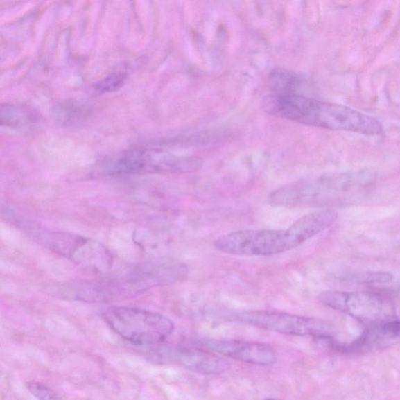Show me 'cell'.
<instances>
[{
  "label": "cell",
  "mask_w": 400,
  "mask_h": 400,
  "mask_svg": "<svg viewBox=\"0 0 400 400\" xmlns=\"http://www.w3.org/2000/svg\"><path fill=\"white\" fill-rule=\"evenodd\" d=\"M261 106L269 114L306 125L367 135L383 132L381 123L371 116L297 94L273 92L264 97Z\"/></svg>",
  "instance_id": "cell-1"
},
{
  "label": "cell",
  "mask_w": 400,
  "mask_h": 400,
  "mask_svg": "<svg viewBox=\"0 0 400 400\" xmlns=\"http://www.w3.org/2000/svg\"><path fill=\"white\" fill-rule=\"evenodd\" d=\"M335 211L322 210L304 215L283 230H244L234 232L214 240L220 253L243 256H269L298 247L335 223Z\"/></svg>",
  "instance_id": "cell-2"
},
{
  "label": "cell",
  "mask_w": 400,
  "mask_h": 400,
  "mask_svg": "<svg viewBox=\"0 0 400 400\" xmlns=\"http://www.w3.org/2000/svg\"><path fill=\"white\" fill-rule=\"evenodd\" d=\"M375 175L361 171L295 182L270 194L268 202L276 207L297 208L324 205L349 191L371 186Z\"/></svg>",
  "instance_id": "cell-3"
},
{
  "label": "cell",
  "mask_w": 400,
  "mask_h": 400,
  "mask_svg": "<svg viewBox=\"0 0 400 400\" xmlns=\"http://www.w3.org/2000/svg\"><path fill=\"white\" fill-rule=\"evenodd\" d=\"M103 316L116 334L139 346L162 343L175 329L167 317L130 307H110Z\"/></svg>",
  "instance_id": "cell-4"
},
{
  "label": "cell",
  "mask_w": 400,
  "mask_h": 400,
  "mask_svg": "<svg viewBox=\"0 0 400 400\" xmlns=\"http://www.w3.org/2000/svg\"><path fill=\"white\" fill-rule=\"evenodd\" d=\"M229 317L233 321L283 335L311 336L324 340L333 338L336 333L335 326L322 320L287 313L245 311L234 313Z\"/></svg>",
  "instance_id": "cell-5"
},
{
  "label": "cell",
  "mask_w": 400,
  "mask_h": 400,
  "mask_svg": "<svg viewBox=\"0 0 400 400\" xmlns=\"http://www.w3.org/2000/svg\"><path fill=\"white\" fill-rule=\"evenodd\" d=\"M318 299L329 308L346 313L368 328L397 319L392 301L377 293L328 291L320 295Z\"/></svg>",
  "instance_id": "cell-6"
},
{
  "label": "cell",
  "mask_w": 400,
  "mask_h": 400,
  "mask_svg": "<svg viewBox=\"0 0 400 400\" xmlns=\"http://www.w3.org/2000/svg\"><path fill=\"white\" fill-rule=\"evenodd\" d=\"M28 229L31 235L38 238L47 247L71 260L94 266H97L98 260L103 262L108 260L107 250L96 242L70 234L38 232L33 227Z\"/></svg>",
  "instance_id": "cell-7"
},
{
  "label": "cell",
  "mask_w": 400,
  "mask_h": 400,
  "mask_svg": "<svg viewBox=\"0 0 400 400\" xmlns=\"http://www.w3.org/2000/svg\"><path fill=\"white\" fill-rule=\"evenodd\" d=\"M200 346L246 364L268 366L275 364L277 354L268 344L225 340H202Z\"/></svg>",
  "instance_id": "cell-8"
},
{
  "label": "cell",
  "mask_w": 400,
  "mask_h": 400,
  "mask_svg": "<svg viewBox=\"0 0 400 400\" xmlns=\"http://www.w3.org/2000/svg\"><path fill=\"white\" fill-rule=\"evenodd\" d=\"M164 159L157 150H133L121 153L104 165L107 175L163 173Z\"/></svg>",
  "instance_id": "cell-9"
},
{
  "label": "cell",
  "mask_w": 400,
  "mask_h": 400,
  "mask_svg": "<svg viewBox=\"0 0 400 400\" xmlns=\"http://www.w3.org/2000/svg\"><path fill=\"white\" fill-rule=\"evenodd\" d=\"M400 342V321L393 320L369 327L358 340L349 346H338L334 342L331 344L338 350L343 352L363 353L389 346Z\"/></svg>",
  "instance_id": "cell-10"
},
{
  "label": "cell",
  "mask_w": 400,
  "mask_h": 400,
  "mask_svg": "<svg viewBox=\"0 0 400 400\" xmlns=\"http://www.w3.org/2000/svg\"><path fill=\"white\" fill-rule=\"evenodd\" d=\"M168 358L184 367L205 374H217L226 370V362L209 350L178 347L168 349Z\"/></svg>",
  "instance_id": "cell-11"
},
{
  "label": "cell",
  "mask_w": 400,
  "mask_h": 400,
  "mask_svg": "<svg viewBox=\"0 0 400 400\" xmlns=\"http://www.w3.org/2000/svg\"><path fill=\"white\" fill-rule=\"evenodd\" d=\"M38 121V114L24 106L9 105L1 107V125L12 128H26Z\"/></svg>",
  "instance_id": "cell-12"
},
{
  "label": "cell",
  "mask_w": 400,
  "mask_h": 400,
  "mask_svg": "<svg viewBox=\"0 0 400 400\" xmlns=\"http://www.w3.org/2000/svg\"><path fill=\"white\" fill-rule=\"evenodd\" d=\"M300 82L298 76L287 71H275L270 76L274 94H295L294 90L299 87Z\"/></svg>",
  "instance_id": "cell-13"
},
{
  "label": "cell",
  "mask_w": 400,
  "mask_h": 400,
  "mask_svg": "<svg viewBox=\"0 0 400 400\" xmlns=\"http://www.w3.org/2000/svg\"><path fill=\"white\" fill-rule=\"evenodd\" d=\"M344 279L354 284L383 285L391 282L393 275L388 272H364L349 275Z\"/></svg>",
  "instance_id": "cell-14"
},
{
  "label": "cell",
  "mask_w": 400,
  "mask_h": 400,
  "mask_svg": "<svg viewBox=\"0 0 400 400\" xmlns=\"http://www.w3.org/2000/svg\"><path fill=\"white\" fill-rule=\"evenodd\" d=\"M127 75L124 72H116L101 80L94 85V89L98 94H106L122 87L126 81Z\"/></svg>",
  "instance_id": "cell-15"
},
{
  "label": "cell",
  "mask_w": 400,
  "mask_h": 400,
  "mask_svg": "<svg viewBox=\"0 0 400 400\" xmlns=\"http://www.w3.org/2000/svg\"><path fill=\"white\" fill-rule=\"evenodd\" d=\"M28 392L38 400H60L58 393L39 381H30L26 384Z\"/></svg>",
  "instance_id": "cell-16"
},
{
  "label": "cell",
  "mask_w": 400,
  "mask_h": 400,
  "mask_svg": "<svg viewBox=\"0 0 400 400\" xmlns=\"http://www.w3.org/2000/svg\"><path fill=\"white\" fill-rule=\"evenodd\" d=\"M264 400H284V399H264Z\"/></svg>",
  "instance_id": "cell-17"
},
{
  "label": "cell",
  "mask_w": 400,
  "mask_h": 400,
  "mask_svg": "<svg viewBox=\"0 0 400 400\" xmlns=\"http://www.w3.org/2000/svg\"><path fill=\"white\" fill-rule=\"evenodd\" d=\"M399 295H400V290H399Z\"/></svg>",
  "instance_id": "cell-18"
}]
</instances>
